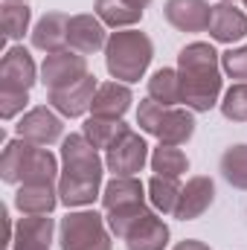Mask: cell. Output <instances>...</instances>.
Wrapping results in <instances>:
<instances>
[{
    "instance_id": "cell-27",
    "label": "cell",
    "mask_w": 247,
    "mask_h": 250,
    "mask_svg": "<svg viewBox=\"0 0 247 250\" xmlns=\"http://www.w3.org/2000/svg\"><path fill=\"white\" fill-rule=\"evenodd\" d=\"M221 175L230 187L247 189V146H230L221 154Z\"/></svg>"
},
{
    "instance_id": "cell-13",
    "label": "cell",
    "mask_w": 247,
    "mask_h": 250,
    "mask_svg": "<svg viewBox=\"0 0 247 250\" xmlns=\"http://www.w3.org/2000/svg\"><path fill=\"white\" fill-rule=\"evenodd\" d=\"M163 15L181 32H204L209 29L212 6L206 0H166Z\"/></svg>"
},
{
    "instance_id": "cell-1",
    "label": "cell",
    "mask_w": 247,
    "mask_h": 250,
    "mask_svg": "<svg viewBox=\"0 0 247 250\" xmlns=\"http://www.w3.org/2000/svg\"><path fill=\"white\" fill-rule=\"evenodd\" d=\"M62 178H59V198L64 207H87L99 198L105 163L99 148L87 143L84 134H70L62 140Z\"/></svg>"
},
{
    "instance_id": "cell-21",
    "label": "cell",
    "mask_w": 247,
    "mask_h": 250,
    "mask_svg": "<svg viewBox=\"0 0 247 250\" xmlns=\"http://www.w3.org/2000/svg\"><path fill=\"white\" fill-rule=\"evenodd\" d=\"M59 189L53 187H38V184H21L15 195V207L23 215H50L59 204Z\"/></svg>"
},
{
    "instance_id": "cell-33",
    "label": "cell",
    "mask_w": 247,
    "mask_h": 250,
    "mask_svg": "<svg viewBox=\"0 0 247 250\" xmlns=\"http://www.w3.org/2000/svg\"><path fill=\"white\" fill-rule=\"evenodd\" d=\"M175 250H212V248L204 245V242H198V239H186L181 245H175Z\"/></svg>"
},
{
    "instance_id": "cell-36",
    "label": "cell",
    "mask_w": 247,
    "mask_h": 250,
    "mask_svg": "<svg viewBox=\"0 0 247 250\" xmlns=\"http://www.w3.org/2000/svg\"><path fill=\"white\" fill-rule=\"evenodd\" d=\"M221 3H233V0H221Z\"/></svg>"
},
{
    "instance_id": "cell-11",
    "label": "cell",
    "mask_w": 247,
    "mask_h": 250,
    "mask_svg": "<svg viewBox=\"0 0 247 250\" xmlns=\"http://www.w3.org/2000/svg\"><path fill=\"white\" fill-rule=\"evenodd\" d=\"M99 84H96V76H84L67 87H59V90H50V105L62 114V117H82L84 111H90L93 105V96H96Z\"/></svg>"
},
{
    "instance_id": "cell-12",
    "label": "cell",
    "mask_w": 247,
    "mask_h": 250,
    "mask_svg": "<svg viewBox=\"0 0 247 250\" xmlns=\"http://www.w3.org/2000/svg\"><path fill=\"white\" fill-rule=\"evenodd\" d=\"M215 201V184L212 178L206 175H195L186 181V187L181 189V201H178V209H175V218L181 221H195L201 218Z\"/></svg>"
},
{
    "instance_id": "cell-30",
    "label": "cell",
    "mask_w": 247,
    "mask_h": 250,
    "mask_svg": "<svg viewBox=\"0 0 247 250\" xmlns=\"http://www.w3.org/2000/svg\"><path fill=\"white\" fill-rule=\"evenodd\" d=\"M221 114L230 123H247V82L233 84L221 99Z\"/></svg>"
},
{
    "instance_id": "cell-5",
    "label": "cell",
    "mask_w": 247,
    "mask_h": 250,
    "mask_svg": "<svg viewBox=\"0 0 247 250\" xmlns=\"http://www.w3.org/2000/svg\"><path fill=\"white\" fill-rule=\"evenodd\" d=\"M137 125L157 137L163 146H184L195 134V117L184 108H163L154 99H143L137 108Z\"/></svg>"
},
{
    "instance_id": "cell-34",
    "label": "cell",
    "mask_w": 247,
    "mask_h": 250,
    "mask_svg": "<svg viewBox=\"0 0 247 250\" xmlns=\"http://www.w3.org/2000/svg\"><path fill=\"white\" fill-rule=\"evenodd\" d=\"M137 3H140V6H143V9H145V6H148V3H151V0H137Z\"/></svg>"
},
{
    "instance_id": "cell-8",
    "label": "cell",
    "mask_w": 247,
    "mask_h": 250,
    "mask_svg": "<svg viewBox=\"0 0 247 250\" xmlns=\"http://www.w3.org/2000/svg\"><path fill=\"white\" fill-rule=\"evenodd\" d=\"M84 76H87V59L76 50L47 53V59L41 64V82L47 84V90L67 87V84H73Z\"/></svg>"
},
{
    "instance_id": "cell-15",
    "label": "cell",
    "mask_w": 247,
    "mask_h": 250,
    "mask_svg": "<svg viewBox=\"0 0 247 250\" xmlns=\"http://www.w3.org/2000/svg\"><path fill=\"white\" fill-rule=\"evenodd\" d=\"M59 178V160L50 148L44 146H32L23 154V166H21V181L18 184H38V187H56Z\"/></svg>"
},
{
    "instance_id": "cell-29",
    "label": "cell",
    "mask_w": 247,
    "mask_h": 250,
    "mask_svg": "<svg viewBox=\"0 0 247 250\" xmlns=\"http://www.w3.org/2000/svg\"><path fill=\"white\" fill-rule=\"evenodd\" d=\"M29 143L26 140H9L0 157V178L6 184H18L21 181V166H23V154H26Z\"/></svg>"
},
{
    "instance_id": "cell-9",
    "label": "cell",
    "mask_w": 247,
    "mask_h": 250,
    "mask_svg": "<svg viewBox=\"0 0 247 250\" xmlns=\"http://www.w3.org/2000/svg\"><path fill=\"white\" fill-rule=\"evenodd\" d=\"M38 67L32 62L26 47H12L3 62H0V90H15V93H29L35 84Z\"/></svg>"
},
{
    "instance_id": "cell-25",
    "label": "cell",
    "mask_w": 247,
    "mask_h": 250,
    "mask_svg": "<svg viewBox=\"0 0 247 250\" xmlns=\"http://www.w3.org/2000/svg\"><path fill=\"white\" fill-rule=\"evenodd\" d=\"M181 184L178 178H163V175H154L148 181V198L154 204V209H160L163 215H175L178 209V201H181Z\"/></svg>"
},
{
    "instance_id": "cell-20",
    "label": "cell",
    "mask_w": 247,
    "mask_h": 250,
    "mask_svg": "<svg viewBox=\"0 0 247 250\" xmlns=\"http://www.w3.org/2000/svg\"><path fill=\"white\" fill-rule=\"evenodd\" d=\"M67 26H70V18L64 12H47L35 29H32V47L35 50H44V53H59L67 44Z\"/></svg>"
},
{
    "instance_id": "cell-23",
    "label": "cell",
    "mask_w": 247,
    "mask_h": 250,
    "mask_svg": "<svg viewBox=\"0 0 247 250\" xmlns=\"http://www.w3.org/2000/svg\"><path fill=\"white\" fill-rule=\"evenodd\" d=\"M148 99H154L163 108H175L181 105V76L172 67H160L151 79H148Z\"/></svg>"
},
{
    "instance_id": "cell-2",
    "label": "cell",
    "mask_w": 247,
    "mask_h": 250,
    "mask_svg": "<svg viewBox=\"0 0 247 250\" xmlns=\"http://www.w3.org/2000/svg\"><path fill=\"white\" fill-rule=\"evenodd\" d=\"M178 76H181V102L189 111H209L218 105L221 93V53L212 44L195 41L178 53Z\"/></svg>"
},
{
    "instance_id": "cell-14",
    "label": "cell",
    "mask_w": 247,
    "mask_h": 250,
    "mask_svg": "<svg viewBox=\"0 0 247 250\" xmlns=\"http://www.w3.org/2000/svg\"><path fill=\"white\" fill-rule=\"evenodd\" d=\"M67 44H70V50H76L82 56L99 53L108 44L105 23L99 18H93V15H73L70 26H67Z\"/></svg>"
},
{
    "instance_id": "cell-17",
    "label": "cell",
    "mask_w": 247,
    "mask_h": 250,
    "mask_svg": "<svg viewBox=\"0 0 247 250\" xmlns=\"http://www.w3.org/2000/svg\"><path fill=\"white\" fill-rule=\"evenodd\" d=\"M209 35H212L218 44L242 41V38L247 35V15L242 12V9H236L233 3H218V6H212Z\"/></svg>"
},
{
    "instance_id": "cell-7",
    "label": "cell",
    "mask_w": 247,
    "mask_h": 250,
    "mask_svg": "<svg viewBox=\"0 0 247 250\" xmlns=\"http://www.w3.org/2000/svg\"><path fill=\"white\" fill-rule=\"evenodd\" d=\"M145 160H148V146L131 128L105 151V166L108 172H114V178H134L137 172H143Z\"/></svg>"
},
{
    "instance_id": "cell-22",
    "label": "cell",
    "mask_w": 247,
    "mask_h": 250,
    "mask_svg": "<svg viewBox=\"0 0 247 250\" xmlns=\"http://www.w3.org/2000/svg\"><path fill=\"white\" fill-rule=\"evenodd\" d=\"M93 9H96V18L114 29H125V26L140 23L143 12H145L137 0H96Z\"/></svg>"
},
{
    "instance_id": "cell-10",
    "label": "cell",
    "mask_w": 247,
    "mask_h": 250,
    "mask_svg": "<svg viewBox=\"0 0 247 250\" xmlns=\"http://www.w3.org/2000/svg\"><path fill=\"white\" fill-rule=\"evenodd\" d=\"M62 134H64L62 117L53 114L50 108H32L18 123V137L32 143V146H53V143L62 140Z\"/></svg>"
},
{
    "instance_id": "cell-4",
    "label": "cell",
    "mask_w": 247,
    "mask_h": 250,
    "mask_svg": "<svg viewBox=\"0 0 247 250\" xmlns=\"http://www.w3.org/2000/svg\"><path fill=\"white\" fill-rule=\"evenodd\" d=\"M102 207L108 212V227L117 239H125L151 212L145 207L143 184L137 178H114L102 192Z\"/></svg>"
},
{
    "instance_id": "cell-26",
    "label": "cell",
    "mask_w": 247,
    "mask_h": 250,
    "mask_svg": "<svg viewBox=\"0 0 247 250\" xmlns=\"http://www.w3.org/2000/svg\"><path fill=\"white\" fill-rule=\"evenodd\" d=\"M151 169L163 178H181L186 169H189V160L178 146H157L154 154H151Z\"/></svg>"
},
{
    "instance_id": "cell-6",
    "label": "cell",
    "mask_w": 247,
    "mask_h": 250,
    "mask_svg": "<svg viewBox=\"0 0 247 250\" xmlns=\"http://www.w3.org/2000/svg\"><path fill=\"white\" fill-rule=\"evenodd\" d=\"M59 242L62 250H111V233L105 227V218L93 209L67 212L59 224Z\"/></svg>"
},
{
    "instance_id": "cell-18",
    "label": "cell",
    "mask_w": 247,
    "mask_h": 250,
    "mask_svg": "<svg viewBox=\"0 0 247 250\" xmlns=\"http://www.w3.org/2000/svg\"><path fill=\"white\" fill-rule=\"evenodd\" d=\"M134 96H131V87L123 82H105L99 84L96 96H93V117H105V120H123L131 108Z\"/></svg>"
},
{
    "instance_id": "cell-28",
    "label": "cell",
    "mask_w": 247,
    "mask_h": 250,
    "mask_svg": "<svg viewBox=\"0 0 247 250\" xmlns=\"http://www.w3.org/2000/svg\"><path fill=\"white\" fill-rule=\"evenodd\" d=\"M0 21H3V35H6L9 41H18V38H23V32L29 29L32 12H29L26 3H12V0H6Z\"/></svg>"
},
{
    "instance_id": "cell-19",
    "label": "cell",
    "mask_w": 247,
    "mask_h": 250,
    "mask_svg": "<svg viewBox=\"0 0 247 250\" xmlns=\"http://www.w3.org/2000/svg\"><path fill=\"white\" fill-rule=\"evenodd\" d=\"M123 242L128 250H163L169 245V224L157 212H148Z\"/></svg>"
},
{
    "instance_id": "cell-3",
    "label": "cell",
    "mask_w": 247,
    "mask_h": 250,
    "mask_svg": "<svg viewBox=\"0 0 247 250\" xmlns=\"http://www.w3.org/2000/svg\"><path fill=\"white\" fill-rule=\"evenodd\" d=\"M151 59H154V44L140 29H120L105 44V67L114 76V82H123V84L140 82Z\"/></svg>"
},
{
    "instance_id": "cell-32",
    "label": "cell",
    "mask_w": 247,
    "mask_h": 250,
    "mask_svg": "<svg viewBox=\"0 0 247 250\" xmlns=\"http://www.w3.org/2000/svg\"><path fill=\"white\" fill-rule=\"evenodd\" d=\"M26 102H29V93L0 90V117H3V120H15L18 114H23Z\"/></svg>"
},
{
    "instance_id": "cell-37",
    "label": "cell",
    "mask_w": 247,
    "mask_h": 250,
    "mask_svg": "<svg viewBox=\"0 0 247 250\" xmlns=\"http://www.w3.org/2000/svg\"><path fill=\"white\" fill-rule=\"evenodd\" d=\"M245 6H247V0H245Z\"/></svg>"
},
{
    "instance_id": "cell-31",
    "label": "cell",
    "mask_w": 247,
    "mask_h": 250,
    "mask_svg": "<svg viewBox=\"0 0 247 250\" xmlns=\"http://www.w3.org/2000/svg\"><path fill=\"white\" fill-rule=\"evenodd\" d=\"M221 67H224V73L230 79H245L247 82V44L221 53Z\"/></svg>"
},
{
    "instance_id": "cell-35",
    "label": "cell",
    "mask_w": 247,
    "mask_h": 250,
    "mask_svg": "<svg viewBox=\"0 0 247 250\" xmlns=\"http://www.w3.org/2000/svg\"><path fill=\"white\" fill-rule=\"evenodd\" d=\"M12 3H26V0H12Z\"/></svg>"
},
{
    "instance_id": "cell-24",
    "label": "cell",
    "mask_w": 247,
    "mask_h": 250,
    "mask_svg": "<svg viewBox=\"0 0 247 250\" xmlns=\"http://www.w3.org/2000/svg\"><path fill=\"white\" fill-rule=\"evenodd\" d=\"M125 131H128V125L123 120H105V117H90L82 125V134L87 137V143L93 148H105V151L123 137Z\"/></svg>"
},
{
    "instance_id": "cell-16",
    "label": "cell",
    "mask_w": 247,
    "mask_h": 250,
    "mask_svg": "<svg viewBox=\"0 0 247 250\" xmlns=\"http://www.w3.org/2000/svg\"><path fill=\"white\" fill-rule=\"evenodd\" d=\"M56 221L50 215H23L15 227V250H50Z\"/></svg>"
}]
</instances>
